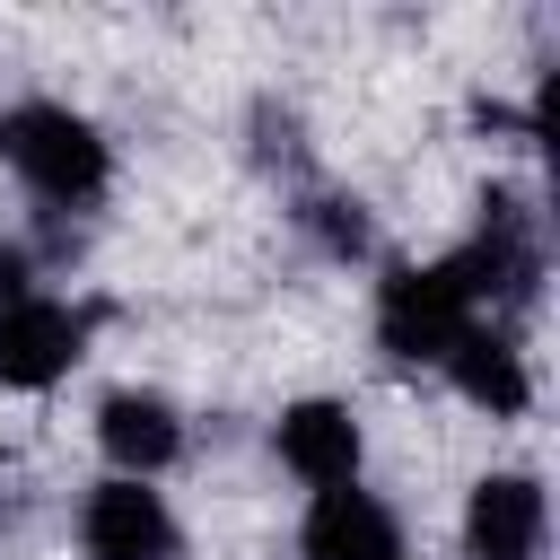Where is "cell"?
Returning a JSON list of instances; mask_svg holds the SVG:
<instances>
[{"mask_svg":"<svg viewBox=\"0 0 560 560\" xmlns=\"http://www.w3.org/2000/svg\"><path fill=\"white\" fill-rule=\"evenodd\" d=\"M446 368H455V385H464L481 411H516V402H525V368H516V350H508L499 332H481V324L455 332Z\"/></svg>","mask_w":560,"mask_h":560,"instance_id":"obj_9","label":"cell"},{"mask_svg":"<svg viewBox=\"0 0 560 560\" xmlns=\"http://www.w3.org/2000/svg\"><path fill=\"white\" fill-rule=\"evenodd\" d=\"M18 280H26V262H18V245H0V306H18Z\"/></svg>","mask_w":560,"mask_h":560,"instance_id":"obj_10","label":"cell"},{"mask_svg":"<svg viewBox=\"0 0 560 560\" xmlns=\"http://www.w3.org/2000/svg\"><path fill=\"white\" fill-rule=\"evenodd\" d=\"M464 324H472V298H464V280L446 262L438 271H394L385 298H376V341L394 359H446Z\"/></svg>","mask_w":560,"mask_h":560,"instance_id":"obj_2","label":"cell"},{"mask_svg":"<svg viewBox=\"0 0 560 560\" xmlns=\"http://www.w3.org/2000/svg\"><path fill=\"white\" fill-rule=\"evenodd\" d=\"M0 158L44 192V201H88L105 192V140L70 105H9L0 114Z\"/></svg>","mask_w":560,"mask_h":560,"instance_id":"obj_1","label":"cell"},{"mask_svg":"<svg viewBox=\"0 0 560 560\" xmlns=\"http://www.w3.org/2000/svg\"><path fill=\"white\" fill-rule=\"evenodd\" d=\"M306 560H402V534H394V516L359 481H341L306 516Z\"/></svg>","mask_w":560,"mask_h":560,"instance_id":"obj_7","label":"cell"},{"mask_svg":"<svg viewBox=\"0 0 560 560\" xmlns=\"http://www.w3.org/2000/svg\"><path fill=\"white\" fill-rule=\"evenodd\" d=\"M79 359V315L52 298H18L0 306V385H52Z\"/></svg>","mask_w":560,"mask_h":560,"instance_id":"obj_4","label":"cell"},{"mask_svg":"<svg viewBox=\"0 0 560 560\" xmlns=\"http://www.w3.org/2000/svg\"><path fill=\"white\" fill-rule=\"evenodd\" d=\"M96 438H105V455L122 464V481H149V472L175 464V446H184V429H175V411H166L158 394H114V402L96 411Z\"/></svg>","mask_w":560,"mask_h":560,"instance_id":"obj_8","label":"cell"},{"mask_svg":"<svg viewBox=\"0 0 560 560\" xmlns=\"http://www.w3.org/2000/svg\"><path fill=\"white\" fill-rule=\"evenodd\" d=\"M464 542H472V560H534L542 551V490L525 472H490L464 508Z\"/></svg>","mask_w":560,"mask_h":560,"instance_id":"obj_5","label":"cell"},{"mask_svg":"<svg viewBox=\"0 0 560 560\" xmlns=\"http://www.w3.org/2000/svg\"><path fill=\"white\" fill-rule=\"evenodd\" d=\"M88 560H166L175 551V516L149 481H105L88 499Z\"/></svg>","mask_w":560,"mask_h":560,"instance_id":"obj_3","label":"cell"},{"mask_svg":"<svg viewBox=\"0 0 560 560\" xmlns=\"http://www.w3.org/2000/svg\"><path fill=\"white\" fill-rule=\"evenodd\" d=\"M280 464H289L298 481H315V490H341V481L359 472V420H350L341 402H298V411H280Z\"/></svg>","mask_w":560,"mask_h":560,"instance_id":"obj_6","label":"cell"}]
</instances>
